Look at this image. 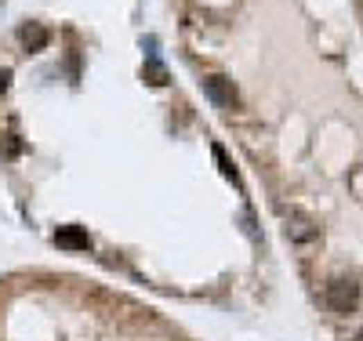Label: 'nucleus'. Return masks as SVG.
Wrapping results in <instances>:
<instances>
[{"mask_svg":"<svg viewBox=\"0 0 363 341\" xmlns=\"http://www.w3.org/2000/svg\"><path fill=\"white\" fill-rule=\"evenodd\" d=\"M327 305H330V313H338V316L356 313V305H360V283H353V280H330L327 283Z\"/></svg>","mask_w":363,"mask_h":341,"instance_id":"obj_1","label":"nucleus"},{"mask_svg":"<svg viewBox=\"0 0 363 341\" xmlns=\"http://www.w3.org/2000/svg\"><path fill=\"white\" fill-rule=\"evenodd\" d=\"M203 94L218 106V109H233V106H240V94H236V88H233V80L229 76H208L203 80Z\"/></svg>","mask_w":363,"mask_h":341,"instance_id":"obj_2","label":"nucleus"},{"mask_svg":"<svg viewBox=\"0 0 363 341\" xmlns=\"http://www.w3.org/2000/svg\"><path fill=\"white\" fill-rule=\"evenodd\" d=\"M283 236H287L291 243H312V240L320 236V229H316V222H312V218H305V215H298V210H291L287 222H283Z\"/></svg>","mask_w":363,"mask_h":341,"instance_id":"obj_3","label":"nucleus"},{"mask_svg":"<svg viewBox=\"0 0 363 341\" xmlns=\"http://www.w3.org/2000/svg\"><path fill=\"white\" fill-rule=\"evenodd\" d=\"M19 40L26 44V51H44L47 40H51V33H47L40 22H26V26L19 29Z\"/></svg>","mask_w":363,"mask_h":341,"instance_id":"obj_4","label":"nucleus"},{"mask_svg":"<svg viewBox=\"0 0 363 341\" xmlns=\"http://www.w3.org/2000/svg\"><path fill=\"white\" fill-rule=\"evenodd\" d=\"M58 247H69V251H87L91 247V236L84 229H76V225H66V229H58Z\"/></svg>","mask_w":363,"mask_h":341,"instance_id":"obj_5","label":"nucleus"},{"mask_svg":"<svg viewBox=\"0 0 363 341\" xmlns=\"http://www.w3.org/2000/svg\"><path fill=\"white\" fill-rule=\"evenodd\" d=\"M214 160H218V167H222V174H226V178H233V182H240V174H236V167L229 164V156H226V149H222V145H214Z\"/></svg>","mask_w":363,"mask_h":341,"instance_id":"obj_6","label":"nucleus"},{"mask_svg":"<svg viewBox=\"0 0 363 341\" xmlns=\"http://www.w3.org/2000/svg\"><path fill=\"white\" fill-rule=\"evenodd\" d=\"M19 149H22V145H19V138H15V135L0 138V156H4V160H15V156H19Z\"/></svg>","mask_w":363,"mask_h":341,"instance_id":"obj_7","label":"nucleus"},{"mask_svg":"<svg viewBox=\"0 0 363 341\" xmlns=\"http://www.w3.org/2000/svg\"><path fill=\"white\" fill-rule=\"evenodd\" d=\"M146 76H149V84H167V73H164L160 62H149V66H146Z\"/></svg>","mask_w":363,"mask_h":341,"instance_id":"obj_8","label":"nucleus"},{"mask_svg":"<svg viewBox=\"0 0 363 341\" xmlns=\"http://www.w3.org/2000/svg\"><path fill=\"white\" fill-rule=\"evenodd\" d=\"M8 84H11V69H8V66H0V94L8 91Z\"/></svg>","mask_w":363,"mask_h":341,"instance_id":"obj_9","label":"nucleus"},{"mask_svg":"<svg viewBox=\"0 0 363 341\" xmlns=\"http://www.w3.org/2000/svg\"><path fill=\"white\" fill-rule=\"evenodd\" d=\"M353 341H363V331H360V334H356V338H353Z\"/></svg>","mask_w":363,"mask_h":341,"instance_id":"obj_10","label":"nucleus"}]
</instances>
